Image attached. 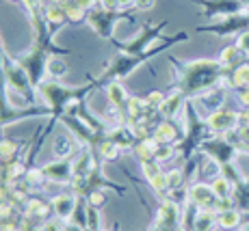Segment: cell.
<instances>
[{
    "label": "cell",
    "mask_w": 249,
    "mask_h": 231,
    "mask_svg": "<svg viewBox=\"0 0 249 231\" xmlns=\"http://www.w3.org/2000/svg\"><path fill=\"white\" fill-rule=\"evenodd\" d=\"M56 208H59V216H70L71 210H74V199H70V197H59L56 199Z\"/></svg>",
    "instance_id": "cell-1"
},
{
    "label": "cell",
    "mask_w": 249,
    "mask_h": 231,
    "mask_svg": "<svg viewBox=\"0 0 249 231\" xmlns=\"http://www.w3.org/2000/svg\"><path fill=\"white\" fill-rule=\"evenodd\" d=\"M241 46H243V48H245V50L249 52V33H245V35L241 37Z\"/></svg>",
    "instance_id": "cell-3"
},
{
    "label": "cell",
    "mask_w": 249,
    "mask_h": 231,
    "mask_svg": "<svg viewBox=\"0 0 249 231\" xmlns=\"http://www.w3.org/2000/svg\"><path fill=\"white\" fill-rule=\"evenodd\" d=\"M238 220V214L236 212H228V214H221V225L223 227H234Z\"/></svg>",
    "instance_id": "cell-2"
}]
</instances>
